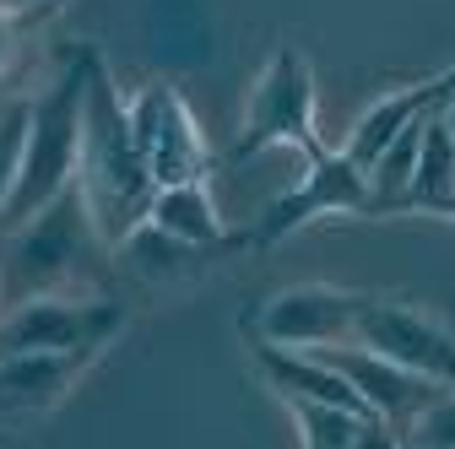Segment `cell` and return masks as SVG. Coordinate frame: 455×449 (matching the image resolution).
<instances>
[{
  "label": "cell",
  "instance_id": "d6986e66",
  "mask_svg": "<svg viewBox=\"0 0 455 449\" xmlns=\"http://www.w3.org/2000/svg\"><path fill=\"white\" fill-rule=\"evenodd\" d=\"M22 146H28V103H12L0 114V211H6L17 174H22Z\"/></svg>",
  "mask_w": 455,
  "mask_h": 449
},
{
  "label": "cell",
  "instance_id": "44dd1931",
  "mask_svg": "<svg viewBox=\"0 0 455 449\" xmlns=\"http://www.w3.org/2000/svg\"><path fill=\"white\" fill-rule=\"evenodd\" d=\"M353 449H407V438H402V428H390V422H379V417H363Z\"/></svg>",
  "mask_w": 455,
  "mask_h": 449
},
{
  "label": "cell",
  "instance_id": "5b68a950",
  "mask_svg": "<svg viewBox=\"0 0 455 449\" xmlns=\"http://www.w3.org/2000/svg\"><path fill=\"white\" fill-rule=\"evenodd\" d=\"M131 309L108 293H49L0 309V358L17 352H108Z\"/></svg>",
  "mask_w": 455,
  "mask_h": 449
},
{
  "label": "cell",
  "instance_id": "603a6c76",
  "mask_svg": "<svg viewBox=\"0 0 455 449\" xmlns=\"http://www.w3.org/2000/svg\"><path fill=\"white\" fill-rule=\"evenodd\" d=\"M418 217H444V222H455V195H444V201H434V206H423Z\"/></svg>",
  "mask_w": 455,
  "mask_h": 449
},
{
  "label": "cell",
  "instance_id": "cb8c5ba5",
  "mask_svg": "<svg viewBox=\"0 0 455 449\" xmlns=\"http://www.w3.org/2000/svg\"><path fill=\"white\" fill-rule=\"evenodd\" d=\"M439 108H444V125H450V136H455V76H450V92H444Z\"/></svg>",
  "mask_w": 455,
  "mask_h": 449
},
{
  "label": "cell",
  "instance_id": "3957f363",
  "mask_svg": "<svg viewBox=\"0 0 455 449\" xmlns=\"http://www.w3.org/2000/svg\"><path fill=\"white\" fill-rule=\"evenodd\" d=\"M87 76L92 54H76L71 66H60L38 98H28V146H22V174L17 190L0 211V228H17L33 211H44L54 195H66L82 174V114H87Z\"/></svg>",
  "mask_w": 455,
  "mask_h": 449
},
{
  "label": "cell",
  "instance_id": "7c38bea8",
  "mask_svg": "<svg viewBox=\"0 0 455 449\" xmlns=\"http://www.w3.org/2000/svg\"><path fill=\"white\" fill-rule=\"evenodd\" d=\"M222 255L228 249H206V244H185L174 233H163L157 222H136V228L114 244V271H125L141 288H190Z\"/></svg>",
  "mask_w": 455,
  "mask_h": 449
},
{
  "label": "cell",
  "instance_id": "7a4b0ae2",
  "mask_svg": "<svg viewBox=\"0 0 455 449\" xmlns=\"http://www.w3.org/2000/svg\"><path fill=\"white\" fill-rule=\"evenodd\" d=\"M92 217H98V233L108 239V249L120 244L136 222H147L152 211V174H147V157L131 141L125 125V92L114 87V76L103 71V60L92 54V76H87V114H82V174H76Z\"/></svg>",
  "mask_w": 455,
  "mask_h": 449
},
{
  "label": "cell",
  "instance_id": "7402d4cb",
  "mask_svg": "<svg viewBox=\"0 0 455 449\" xmlns=\"http://www.w3.org/2000/svg\"><path fill=\"white\" fill-rule=\"evenodd\" d=\"M54 6V0H0V12H12V17H28V12H44Z\"/></svg>",
  "mask_w": 455,
  "mask_h": 449
},
{
  "label": "cell",
  "instance_id": "9c48e42d",
  "mask_svg": "<svg viewBox=\"0 0 455 449\" xmlns=\"http://www.w3.org/2000/svg\"><path fill=\"white\" fill-rule=\"evenodd\" d=\"M320 358L353 384V396L363 401V412L369 417H379V422H390V428H407L423 406H434L444 390L439 384H428V379H418L412 368H402V363H390V358H379V352H369V347H358V342H341V347H320Z\"/></svg>",
  "mask_w": 455,
  "mask_h": 449
},
{
  "label": "cell",
  "instance_id": "52a82bcc",
  "mask_svg": "<svg viewBox=\"0 0 455 449\" xmlns=\"http://www.w3.org/2000/svg\"><path fill=\"white\" fill-rule=\"evenodd\" d=\"M363 303H369L363 288H341V282H299V288H276V293H266V298L250 309L244 330H250V342L320 352V347L353 342V325H358Z\"/></svg>",
  "mask_w": 455,
  "mask_h": 449
},
{
  "label": "cell",
  "instance_id": "6da1fadb",
  "mask_svg": "<svg viewBox=\"0 0 455 449\" xmlns=\"http://www.w3.org/2000/svg\"><path fill=\"white\" fill-rule=\"evenodd\" d=\"M103 265H114V249L98 233V217L82 185L54 195L44 211L17 222L12 233H0V288H6V303L82 293L103 276Z\"/></svg>",
  "mask_w": 455,
  "mask_h": 449
},
{
  "label": "cell",
  "instance_id": "9a60e30c",
  "mask_svg": "<svg viewBox=\"0 0 455 449\" xmlns=\"http://www.w3.org/2000/svg\"><path fill=\"white\" fill-rule=\"evenodd\" d=\"M147 222H157L163 233H174L185 244H206V249H239V233H228V222L217 211L212 179L206 185H174V190H157Z\"/></svg>",
  "mask_w": 455,
  "mask_h": 449
},
{
  "label": "cell",
  "instance_id": "4fadbf2b",
  "mask_svg": "<svg viewBox=\"0 0 455 449\" xmlns=\"http://www.w3.org/2000/svg\"><path fill=\"white\" fill-rule=\"evenodd\" d=\"M250 363L255 374L276 390L282 401H320V406H341V412H363V401L353 396V384L341 379L320 352H299V347H271V342H250Z\"/></svg>",
  "mask_w": 455,
  "mask_h": 449
},
{
  "label": "cell",
  "instance_id": "ffe728a7",
  "mask_svg": "<svg viewBox=\"0 0 455 449\" xmlns=\"http://www.w3.org/2000/svg\"><path fill=\"white\" fill-rule=\"evenodd\" d=\"M22 66V17L0 12V82Z\"/></svg>",
  "mask_w": 455,
  "mask_h": 449
},
{
  "label": "cell",
  "instance_id": "2e32d148",
  "mask_svg": "<svg viewBox=\"0 0 455 449\" xmlns=\"http://www.w3.org/2000/svg\"><path fill=\"white\" fill-rule=\"evenodd\" d=\"M444 103V98H439ZM428 108V120H423V146H418V174H412V190L407 201H395L390 217H418L423 206L455 195V136L444 125V108Z\"/></svg>",
  "mask_w": 455,
  "mask_h": 449
},
{
  "label": "cell",
  "instance_id": "8fae6325",
  "mask_svg": "<svg viewBox=\"0 0 455 449\" xmlns=\"http://www.w3.org/2000/svg\"><path fill=\"white\" fill-rule=\"evenodd\" d=\"M450 76H455V66H444V71H434V76H418V82H402V87H390V92H379L363 114L353 120V130H347V141H341L336 152L347 157V162H358L363 174L379 162V152L402 136L407 125H418L428 108L450 92Z\"/></svg>",
  "mask_w": 455,
  "mask_h": 449
},
{
  "label": "cell",
  "instance_id": "d4e9b609",
  "mask_svg": "<svg viewBox=\"0 0 455 449\" xmlns=\"http://www.w3.org/2000/svg\"><path fill=\"white\" fill-rule=\"evenodd\" d=\"M0 309H6V288H0Z\"/></svg>",
  "mask_w": 455,
  "mask_h": 449
},
{
  "label": "cell",
  "instance_id": "ba28073f",
  "mask_svg": "<svg viewBox=\"0 0 455 449\" xmlns=\"http://www.w3.org/2000/svg\"><path fill=\"white\" fill-rule=\"evenodd\" d=\"M353 342L390 358V363H402V368H412L418 379H428L439 390H455V330L428 303L369 293V303L353 325Z\"/></svg>",
  "mask_w": 455,
  "mask_h": 449
},
{
  "label": "cell",
  "instance_id": "e0dca14e",
  "mask_svg": "<svg viewBox=\"0 0 455 449\" xmlns=\"http://www.w3.org/2000/svg\"><path fill=\"white\" fill-rule=\"evenodd\" d=\"M299 428V444L304 449H353L363 417L358 412H341V406H320V401H282Z\"/></svg>",
  "mask_w": 455,
  "mask_h": 449
},
{
  "label": "cell",
  "instance_id": "ac0fdd59",
  "mask_svg": "<svg viewBox=\"0 0 455 449\" xmlns=\"http://www.w3.org/2000/svg\"><path fill=\"white\" fill-rule=\"evenodd\" d=\"M402 438H407V449H455V390H444L434 406H423L402 428Z\"/></svg>",
  "mask_w": 455,
  "mask_h": 449
},
{
  "label": "cell",
  "instance_id": "8992f818",
  "mask_svg": "<svg viewBox=\"0 0 455 449\" xmlns=\"http://www.w3.org/2000/svg\"><path fill=\"white\" fill-rule=\"evenodd\" d=\"M320 217H369V174L358 162H347L336 146L309 157L299 185H288L282 195L266 201V211L239 233V249H271L282 239L304 233Z\"/></svg>",
  "mask_w": 455,
  "mask_h": 449
},
{
  "label": "cell",
  "instance_id": "277c9868",
  "mask_svg": "<svg viewBox=\"0 0 455 449\" xmlns=\"http://www.w3.org/2000/svg\"><path fill=\"white\" fill-rule=\"evenodd\" d=\"M276 146H293L304 162L325 152L320 141V87H315V66L309 54L282 43L266 54V66L244 98V120H239V136H234V152L228 162L244 168L255 162L260 152H276Z\"/></svg>",
  "mask_w": 455,
  "mask_h": 449
},
{
  "label": "cell",
  "instance_id": "5bb4252c",
  "mask_svg": "<svg viewBox=\"0 0 455 449\" xmlns=\"http://www.w3.org/2000/svg\"><path fill=\"white\" fill-rule=\"evenodd\" d=\"M217 168V152L206 146V130L196 120V108L185 103V92L174 87L163 120H157V136L147 146V174L157 190H174V185H206Z\"/></svg>",
  "mask_w": 455,
  "mask_h": 449
},
{
  "label": "cell",
  "instance_id": "30bf717a",
  "mask_svg": "<svg viewBox=\"0 0 455 449\" xmlns=\"http://www.w3.org/2000/svg\"><path fill=\"white\" fill-rule=\"evenodd\" d=\"M98 358L103 352H17V358H0V422L6 428L44 422L92 374Z\"/></svg>",
  "mask_w": 455,
  "mask_h": 449
}]
</instances>
